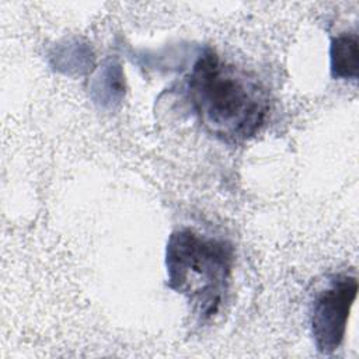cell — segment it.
Returning a JSON list of instances; mask_svg holds the SVG:
<instances>
[{"label": "cell", "mask_w": 359, "mask_h": 359, "mask_svg": "<svg viewBox=\"0 0 359 359\" xmlns=\"http://www.w3.org/2000/svg\"><path fill=\"white\" fill-rule=\"evenodd\" d=\"M187 94L202 126L230 143L254 136L269 109L261 83L212 49H205L192 66Z\"/></svg>", "instance_id": "obj_1"}, {"label": "cell", "mask_w": 359, "mask_h": 359, "mask_svg": "<svg viewBox=\"0 0 359 359\" xmlns=\"http://www.w3.org/2000/svg\"><path fill=\"white\" fill-rule=\"evenodd\" d=\"M233 261L230 243L191 229L175 230L165 248L167 283L188 300L199 318L209 320L224 302Z\"/></svg>", "instance_id": "obj_2"}, {"label": "cell", "mask_w": 359, "mask_h": 359, "mask_svg": "<svg viewBox=\"0 0 359 359\" xmlns=\"http://www.w3.org/2000/svg\"><path fill=\"white\" fill-rule=\"evenodd\" d=\"M358 294L355 275H332L310 309V328L314 345L323 355L334 353L342 344L351 309Z\"/></svg>", "instance_id": "obj_3"}, {"label": "cell", "mask_w": 359, "mask_h": 359, "mask_svg": "<svg viewBox=\"0 0 359 359\" xmlns=\"http://www.w3.org/2000/svg\"><path fill=\"white\" fill-rule=\"evenodd\" d=\"M358 35L344 32L332 38L330 48L331 76L338 80L358 79Z\"/></svg>", "instance_id": "obj_4"}]
</instances>
